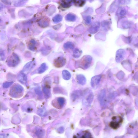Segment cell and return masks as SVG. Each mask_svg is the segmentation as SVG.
I'll return each mask as SVG.
<instances>
[{"instance_id":"obj_16","label":"cell","mask_w":138,"mask_h":138,"mask_svg":"<svg viewBox=\"0 0 138 138\" xmlns=\"http://www.w3.org/2000/svg\"><path fill=\"white\" fill-rule=\"evenodd\" d=\"M79 137L84 138H92V136L89 131H83L79 134Z\"/></svg>"},{"instance_id":"obj_2","label":"cell","mask_w":138,"mask_h":138,"mask_svg":"<svg viewBox=\"0 0 138 138\" xmlns=\"http://www.w3.org/2000/svg\"><path fill=\"white\" fill-rule=\"evenodd\" d=\"M24 91L23 88L19 84L14 85L10 91L11 96L14 98H18L21 96Z\"/></svg>"},{"instance_id":"obj_12","label":"cell","mask_w":138,"mask_h":138,"mask_svg":"<svg viewBox=\"0 0 138 138\" xmlns=\"http://www.w3.org/2000/svg\"><path fill=\"white\" fill-rule=\"evenodd\" d=\"M17 79L18 81L21 84L24 85L27 84V77L25 74L23 72H20L18 74Z\"/></svg>"},{"instance_id":"obj_17","label":"cell","mask_w":138,"mask_h":138,"mask_svg":"<svg viewBox=\"0 0 138 138\" xmlns=\"http://www.w3.org/2000/svg\"><path fill=\"white\" fill-rule=\"evenodd\" d=\"M58 105L59 106V108H62L64 107L65 102V100L63 97H59L56 100Z\"/></svg>"},{"instance_id":"obj_24","label":"cell","mask_w":138,"mask_h":138,"mask_svg":"<svg viewBox=\"0 0 138 138\" xmlns=\"http://www.w3.org/2000/svg\"><path fill=\"white\" fill-rule=\"evenodd\" d=\"M82 53V51L78 49H75L73 52V56L75 58H79L81 55Z\"/></svg>"},{"instance_id":"obj_1","label":"cell","mask_w":138,"mask_h":138,"mask_svg":"<svg viewBox=\"0 0 138 138\" xmlns=\"http://www.w3.org/2000/svg\"><path fill=\"white\" fill-rule=\"evenodd\" d=\"M92 61V57L89 55H85L78 62V66L84 69H86L90 67Z\"/></svg>"},{"instance_id":"obj_36","label":"cell","mask_w":138,"mask_h":138,"mask_svg":"<svg viewBox=\"0 0 138 138\" xmlns=\"http://www.w3.org/2000/svg\"><path fill=\"white\" fill-rule=\"evenodd\" d=\"M36 93H37L38 95H42L41 91L39 89H36Z\"/></svg>"},{"instance_id":"obj_18","label":"cell","mask_w":138,"mask_h":138,"mask_svg":"<svg viewBox=\"0 0 138 138\" xmlns=\"http://www.w3.org/2000/svg\"><path fill=\"white\" fill-rule=\"evenodd\" d=\"M48 68V67L47 66L46 64L45 63L43 64L38 69V72L39 74H42L45 72L47 69Z\"/></svg>"},{"instance_id":"obj_31","label":"cell","mask_w":138,"mask_h":138,"mask_svg":"<svg viewBox=\"0 0 138 138\" xmlns=\"http://www.w3.org/2000/svg\"><path fill=\"white\" fill-rule=\"evenodd\" d=\"M131 0H118V3L120 5H128L131 3Z\"/></svg>"},{"instance_id":"obj_20","label":"cell","mask_w":138,"mask_h":138,"mask_svg":"<svg viewBox=\"0 0 138 138\" xmlns=\"http://www.w3.org/2000/svg\"><path fill=\"white\" fill-rule=\"evenodd\" d=\"M50 86H44L43 88V91L46 97H49L50 95Z\"/></svg>"},{"instance_id":"obj_14","label":"cell","mask_w":138,"mask_h":138,"mask_svg":"<svg viewBox=\"0 0 138 138\" xmlns=\"http://www.w3.org/2000/svg\"><path fill=\"white\" fill-rule=\"evenodd\" d=\"M77 79L79 84L84 85L86 84V79L82 74H79L77 76Z\"/></svg>"},{"instance_id":"obj_3","label":"cell","mask_w":138,"mask_h":138,"mask_svg":"<svg viewBox=\"0 0 138 138\" xmlns=\"http://www.w3.org/2000/svg\"><path fill=\"white\" fill-rule=\"evenodd\" d=\"M20 59L17 54L13 53L8 59L7 63L8 66L11 67H15L19 64Z\"/></svg>"},{"instance_id":"obj_25","label":"cell","mask_w":138,"mask_h":138,"mask_svg":"<svg viewBox=\"0 0 138 138\" xmlns=\"http://www.w3.org/2000/svg\"><path fill=\"white\" fill-rule=\"evenodd\" d=\"M110 21L108 20L104 21L102 22V27L105 30L108 29L110 25Z\"/></svg>"},{"instance_id":"obj_27","label":"cell","mask_w":138,"mask_h":138,"mask_svg":"<svg viewBox=\"0 0 138 138\" xmlns=\"http://www.w3.org/2000/svg\"><path fill=\"white\" fill-rule=\"evenodd\" d=\"M74 1L77 5L80 7L82 6L86 2V0H74Z\"/></svg>"},{"instance_id":"obj_10","label":"cell","mask_w":138,"mask_h":138,"mask_svg":"<svg viewBox=\"0 0 138 138\" xmlns=\"http://www.w3.org/2000/svg\"><path fill=\"white\" fill-rule=\"evenodd\" d=\"M106 95V91L105 89L101 90L99 93L98 99L101 105H103L105 104Z\"/></svg>"},{"instance_id":"obj_37","label":"cell","mask_w":138,"mask_h":138,"mask_svg":"<svg viewBox=\"0 0 138 138\" xmlns=\"http://www.w3.org/2000/svg\"><path fill=\"white\" fill-rule=\"evenodd\" d=\"M64 131V129L63 128H60L58 129V131L59 132V133L61 132L62 133Z\"/></svg>"},{"instance_id":"obj_34","label":"cell","mask_w":138,"mask_h":138,"mask_svg":"<svg viewBox=\"0 0 138 138\" xmlns=\"http://www.w3.org/2000/svg\"><path fill=\"white\" fill-rule=\"evenodd\" d=\"M85 22L87 24H90L91 23V17L90 15L87 16L84 19Z\"/></svg>"},{"instance_id":"obj_6","label":"cell","mask_w":138,"mask_h":138,"mask_svg":"<svg viewBox=\"0 0 138 138\" xmlns=\"http://www.w3.org/2000/svg\"><path fill=\"white\" fill-rule=\"evenodd\" d=\"M126 55L125 50L123 49H120L116 52L115 60L118 63H120L124 59Z\"/></svg>"},{"instance_id":"obj_29","label":"cell","mask_w":138,"mask_h":138,"mask_svg":"<svg viewBox=\"0 0 138 138\" xmlns=\"http://www.w3.org/2000/svg\"><path fill=\"white\" fill-rule=\"evenodd\" d=\"M39 24L42 27H45L48 25L49 23L47 21L43 20L40 22Z\"/></svg>"},{"instance_id":"obj_9","label":"cell","mask_w":138,"mask_h":138,"mask_svg":"<svg viewBox=\"0 0 138 138\" xmlns=\"http://www.w3.org/2000/svg\"><path fill=\"white\" fill-rule=\"evenodd\" d=\"M100 22H97L93 23L89 29V33L92 34H94L97 33L100 27Z\"/></svg>"},{"instance_id":"obj_4","label":"cell","mask_w":138,"mask_h":138,"mask_svg":"<svg viewBox=\"0 0 138 138\" xmlns=\"http://www.w3.org/2000/svg\"><path fill=\"white\" fill-rule=\"evenodd\" d=\"M94 96L91 91H89L86 93L83 100V104L87 106H90L94 99Z\"/></svg>"},{"instance_id":"obj_8","label":"cell","mask_w":138,"mask_h":138,"mask_svg":"<svg viewBox=\"0 0 138 138\" xmlns=\"http://www.w3.org/2000/svg\"><path fill=\"white\" fill-rule=\"evenodd\" d=\"M101 79V76L100 75L95 76L93 77L91 80V85L93 89H96L97 88Z\"/></svg>"},{"instance_id":"obj_22","label":"cell","mask_w":138,"mask_h":138,"mask_svg":"<svg viewBox=\"0 0 138 138\" xmlns=\"http://www.w3.org/2000/svg\"><path fill=\"white\" fill-rule=\"evenodd\" d=\"M76 16L71 14H69L67 15L66 17V19L68 21H74L76 20Z\"/></svg>"},{"instance_id":"obj_15","label":"cell","mask_w":138,"mask_h":138,"mask_svg":"<svg viewBox=\"0 0 138 138\" xmlns=\"http://www.w3.org/2000/svg\"><path fill=\"white\" fill-rule=\"evenodd\" d=\"M36 42L34 39H31L30 40L28 44V48L30 50L32 51H34L36 49Z\"/></svg>"},{"instance_id":"obj_35","label":"cell","mask_w":138,"mask_h":138,"mask_svg":"<svg viewBox=\"0 0 138 138\" xmlns=\"http://www.w3.org/2000/svg\"><path fill=\"white\" fill-rule=\"evenodd\" d=\"M9 135L6 134H0V138H8Z\"/></svg>"},{"instance_id":"obj_11","label":"cell","mask_w":138,"mask_h":138,"mask_svg":"<svg viewBox=\"0 0 138 138\" xmlns=\"http://www.w3.org/2000/svg\"><path fill=\"white\" fill-rule=\"evenodd\" d=\"M35 65V62L34 61L30 62L26 64L23 69L22 71L26 74L30 71Z\"/></svg>"},{"instance_id":"obj_33","label":"cell","mask_w":138,"mask_h":138,"mask_svg":"<svg viewBox=\"0 0 138 138\" xmlns=\"http://www.w3.org/2000/svg\"><path fill=\"white\" fill-rule=\"evenodd\" d=\"M5 55L4 51L0 49V60L3 61L5 59Z\"/></svg>"},{"instance_id":"obj_32","label":"cell","mask_w":138,"mask_h":138,"mask_svg":"<svg viewBox=\"0 0 138 138\" xmlns=\"http://www.w3.org/2000/svg\"><path fill=\"white\" fill-rule=\"evenodd\" d=\"M13 82H7L4 83L3 86L4 88H9L13 84Z\"/></svg>"},{"instance_id":"obj_30","label":"cell","mask_w":138,"mask_h":138,"mask_svg":"<svg viewBox=\"0 0 138 138\" xmlns=\"http://www.w3.org/2000/svg\"><path fill=\"white\" fill-rule=\"evenodd\" d=\"M122 24L123 27L125 28H128L131 25L130 22L127 20H124L123 21Z\"/></svg>"},{"instance_id":"obj_5","label":"cell","mask_w":138,"mask_h":138,"mask_svg":"<svg viewBox=\"0 0 138 138\" xmlns=\"http://www.w3.org/2000/svg\"><path fill=\"white\" fill-rule=\"evenodd\" d=\"M123 119L120 116L113 117L109 125L112 128L116 129L120 126L121 124L122 123Z\"/></svg>"},{"instance_id":"obj_19","label":"cell","mask_w":138,"mask_h":138,"mask_svg":"<svg viewBox=\"0 0 138 138\" xmlns=\"http://www.w3.org/2000/svg\"><path fill=\"white\" fill-rule=\"evenodd\" d=\"M63 78L64 80H68L70 79L71 75L70 73L68 71L65 70L62 72Z\"/></svg>"},{"instance_id":"obj_21","label":"cell","mask_w":138,"mask_h":138,"mask_svg":"<svg viewBox=\"0 0 138 138\" xmlns=\"http://www.w3.org/2000/svg\"><path fill=\"white\" fill-rule=\"evenodd\" d=\"M36 134L38 137H42L45 134V131L44 129H39L36 132Z\"/></svg>"},{"instance_id":"obj_7","label":"cell","mask_w":138,"mask_h":138,"mask_svg":"<svg viewBox=\"0 0 138 138\" xmlns=\"http://www.w3.org/2000/svg\"><path fill=\"white\" fill-rule=\"evenodd\" d=\"M66 63V60L64 58L59 57L54 60V65L57 68H60L64 66Z\"/></svg>"},{"instance_id":"obj_38","label":"cell","mask_w":138,"mask_h":138,"mask_svg":"<svg viewBox=\"0 0 138 138\" xmlns=\"http://www.w3.org/2000/svg\"><path fill=\"white\" fill-rule=\"evenodd\" d=\"M3 5L2 4L0 3V12L3 9Z\"/></svg>"},{"instance_id":"obj_23","label":"cell","mask_w":138,"mask_h":138,"mask_svg":"<svg viewBox=\"0 0 138 138\" xmlns=\"http://www.w3.org/2000/svg\"><path fill=\"white\" fill-rule=\"evenodd\" d=\"M74 45L72 43L70 42H67L64 44V47L66 49H73L74 48Z\"/></svg>"},{"instance_id":"obj_40","label":"cell","mask_w":138,"mask_h":138,"mask_svg":"<svg viewBox=\"0 0 138 138\" xmlns=\"http://www.w3.org/2000/svg\"></svg>"},{"instance_id":"obj_13","label":"cell","mask_w":138,"mask_h":138,"mask_svg":"<svg viewBox=\"0 0 138 138\" xmlns=\"http://www.w3.org/2000/svg\"><path fill=\"white\" fill-rule=\"evenodd\" d=\"M127 10L125 8L123 7H119L117 10L116 15L118 17H122L126 15Z\"/></svg>"},{"instance_id":"obj_26","label":"cell","mask_w":138,"mask_h":138,"mask_svg":"<svg viewBox=\"0 0 138 138\" xmlns=\"http://www.w3.org/2000/svg\"><path fill=\"white\" fill-rule=\"evenodd\" d=\"M38 113L40 116H45L46 114V109L44 108L39 109L38 111Z\"/></svg>"},{"instance_id":"obj_28","label":"cell","mask_w":138,"mask_h":138,"mask_svg":"<svg viewBox=\"0 0 138 138\" xmlns=\"http://www.w3.org/2000/svg\"><path fill=\"white\" fill-rule=\"evenodd\" d=\"M62 19V16L59 15H56L53 19V21L54 23H58L61 21Z\"/></svg>"},{"instance_id":"obj_39","label":"cell","mask_w":138,"mask_h":138,"mask_svg":"<svg viewBox=\"0 0 138 138\" xmlns=\"http://www.w3.org/2000/svg\"><path fill=\"white\" fill-rule=\"evenodd\" d=\"M90 0V1H92L93 0Z\"/></svg>"}]
</instances>
